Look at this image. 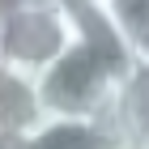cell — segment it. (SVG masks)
I'll return each mask as SVG.
<instances>
[{"mask_svg": "<svg viewBox=\"0 0 149 149\" xmlns=\"http://www.w3.org/2000/svg\"><path fill=\"white\" fill-rule=\"evenodd\" d=\"M94 9L107 17V26L132 56L149 51V0H94Z\"/></svg>", "mask_w": 149, "mask_h": 149, "instance_id": "5b68a950", "label": "cell"}, {"mask_svg": "<svg viewBox=\"0 0 149 149\" xmlns=\"http://www.w3.org/2000/svg\"><path fill=\"white\" fill-rule=\"evenodd\" d=\"M38 119H43V107H38L34 77H26L0 60V145L22 141Z\"/></svg>", "mask_w": 149, "mask_h": 149, "instance_id": "277c9868", "label": "cell"}, {"mask_svg": "<svg viewBox=\"0 0 149 149\" xmlns=\"http://www.w3.org/2000/svg\"><path fill=\"white\" fill-rule=\"evenodd\" d=\"M115 132L107 119H85V115H43L17 145L22 149H111Z\"/></svg>", "mask_w": 149, "mask_h": 149, "instance_id": "3957f363", "label": "cell"}, {"mask_svg": "<svg viewBox=\"0 0 149 149\" xmlns=\"http://www.w3.org/2000/svg\"><path fill=\"white\" fill-rule=\"evenodd\" d=\"M77 30L72 0H0V60L26 77H38Z\"/></svg>", "mask_w": 149, "mask_h": 149, "instance_id": "6da1fadb", "label": "cell"}, {"mask_svg": "<svg viewBox=\"0 0 149 149\" xmlns=\"http://www.w3.org/2000/svg\"><path fill=\"white\" fill-rule=\"evenodd\" d=\"M107 124L119 141H128L132 149H141V141L149 136V56H136L128 64L124 81L111 98Z\"/></svg>", "mask_w": 149, "mask_h": 149, "instance_id": "7a4b0ae2", "label": "cell"}, {"mask_svg": "<svg viewBox=\"0 0 149 149\" xmlns=\"http://www.w3.org/2000/svg\"><path fill=\"white\" fill-rule=\"evenodd\" d=\"M0 149H22V145H17V141H4V145H0Z\"/></svg>", "mask_w": 149, "mask_h": 149, "instance_id": "8992f818", "label": "cell"}, {"mask_svg": "<svg viewBox=\"0 0 149 149\" xmlns=\"http://www.w3.org/2000/svg\"><path fill=\"white\" fill-rule=\"evenodd\" d=\"M145 56H149V51H145Z\"/></svg>", "mask_w": 149, "mask_h": 149, "instance_id": "9c48e42d", "label": "cell"}, {"mask_svg": "<svg viewBox=\"0 0 149 149\" xmlns=\"http://www.w3.org/2000/svg\"><path fill=\"white\" fill-rule=\"evenodd\" d=\"M141 149H149V136H145V141H141Z\"/></svg>", "mask_w": 149, "mask_h": 149, "instance_id": "ba28073f", "label": "cell"}, {"mask_svg": "<svg viewBox=\"0 0 149 149\" xmlns=\"http://www.w3.org/2000/svg\"><path fill=\"white\" fill-rule=\"evenodd\" d=\"M111 149H132V145H128V141H115V145H111Z\"/></svg>", "mask_w": 149, "mask_h": 149, "instance_id": "52a82bcc", "label": "cell"}]
</instances>
